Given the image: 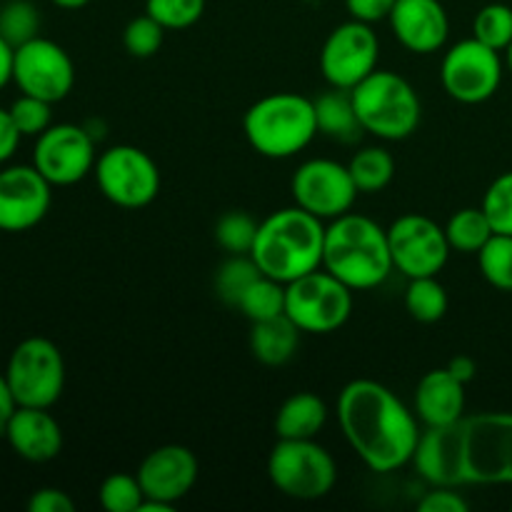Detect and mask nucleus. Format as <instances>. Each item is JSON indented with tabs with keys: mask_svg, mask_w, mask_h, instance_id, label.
Segmentation results:
<instances>
[{
	"mask_svg": "<svg viewBox=\"0 0 512 512\" xmlns=\"http://www.w3.org/2000/svg\"><path fill=\"white\" fill-rule=\"evenodd\" d=\"M353 183L358 193H380L388 188L395 178V158L390 150L380 148V145H370V148L358 150L348 163Z\"/></svg>",
	"mask_w": 512,
	"mask_h": 512,
	"instance_id": "393cba45",
	"label": "nucleus"
},
{
	"mask_svg": "<svg viewBox=\"0 0 512 512\" xmlns=\"http://www.w3.org/2000/svg\"><path fill=\"white\" fill-rule=\"evenodd\" d=\"M298 345L300 328L285 313L253 323V330H250V353L270 368L290 363L298 353Z\"/></svg>",
	"mask_w": 512,
	"mask_h": 512,
	"instance_id": "4be33fe9",
	"label": "nucleus"
},
{
	"mask_svg": "<svg viewBox=\"0 0 512 512\" xmlns=\"http://www.w3.org/2000/svg\"><path fill=\"white\" fill-rule=\"evenodd\" d=\"M448 370L460 380V383L468 385L470 380L475 378V373H478V363H475L470 355H455V358L448 363Z\"/></svg>",
	"mask_w": 512,
	"mask_h": 512,
	"instance_id": "37998d69",
	"label": "nucleus"
},
{
	"mask_svg": "<svg viewBox=\"0 0 512 512\" xmlns=\"http://www.w3.org/2000/svg\"><path fill=\"white\" fill-rule=\"evenodd\" d=\"M50 105L48 100L43 98H35V95H25L20 93V98L13 100L10 105V118H13L15 128L23 138H38L40 133L53 125V113H50Z\"/></svg>",
	"mask_w": 512,
	"mask_h": 512,
	"instance_id": "c9c22d12",
	"label": "nucleus"
},
{
	"mask_svg": "<svg viewBox=\"0 0 512 512\" xmlns=\"http://www.w3.org/2000/svg\"><path fill=\"white\" fill-rule=\"evenodd\" d=\"M413 465L430 485H512V413L463 415L420 433Z\"/></svg>",
	"mask_w": 512,
	"mask_h": 512,
	"instance_id": "f257e3e1",
	"label": "nucleus"
},
{
	"mask_svg": "<svg viewBox=\"0 0 512 512\" xmlns=\"http://www.w3.org/2000/svg\"><path fill=\"white\" fill-rule=\"evenodd\" d=\"M13 83L20 93L35 95L48 103H60L75 85L73 58L55 40L38 38L15 48Z\"/></svg>",
	"mask_w": 512,
	"mask_h": 512,
	"instance_id": "dca6fc26",
	"label": "nucleus"
},
{
	"mask_svg": "<svg viewBox=\"0 0 512 512\" xmlns=\"http://www.w3.org/2000/svg\"><path fill=\"white\" fill-rule=\"evenodd\" d=\"M290 193L298 208L320 220H335L350 213L360 195L348 165L330 158H310L300 163L290 180Z\"/></svg>",
	"mask_w": 512,
	"mask_h": 512,
	"instance_id": "4468645a",
	"label": "nucleus"
},
{
	"mask_svg": "<svg viewBox=\"0 0 512 512\" xmlns=\"http://www.w3.org/2000/svg\"><path fill=\"white\" fill-rule=\"evenodd\" d=\"M355 113L365 133L378 140H405L418 130L423 105L418 93L403 75L393 70H375L353 90Z\"/></svg>",
	"mask_w": 512,
	"mask_h": 512,
	"instance_id": "423d86ee",
	"label": "nucleus"
},
{
	"mask_svg": "<svg viewBox=\"0 0 512 512\" xmlns=\"http://www.w3.org/2000/svg\"><path fill=\"white\" fill-rule=\"evenodd\" d=\"M415 415L425 428H443L465 415V383L448 368L430 370L415 388Z\"/></svg>",
	"mask_w": 512,
	"mask_h": 512,
	"instance_id": "412c9836",
	"label": "nucleus"
},
{
	"mask_svg": "<svg viewBox=\"0 0 512 512\" xmlns=\"http://www.w3.org/2000/svg\"><path fill=\"white\" fill-rule=\"evenodd\" d=\"M0 233H3V230H0Z\"/></svg>",
	"mask_w": 512,
	"mask_h": 512,
	"instance_id": "09e8293b",
	"label": "nucleus"
},
{
	"mask_svg": "<svg viewBox=\"0 0 512 512\" xmlns=\"http://www.w3.org/2000/svg\"><path fill=\"white\" fill-rule=\"evenodd\" d=\"M98 500L103 510L108 512H138L140 503L145 500V493L138 475L113 473L100 483Z\"/></svg>",
	"mask_w": 512,
	"mask_h": 512,
	"instance_id": "72a5a7b5",
	"label": "nucleus"
},
{
	"mask_svg": "<svg viewBox=\"0 0 512 512\" xmlns=\"http://www.w3.org/2000/svg\"><path fill=\"white\" fill-rule=\"evenodd\" d=\"M323 268L353 293L378 288L395 270L388 230L358 213L330 220V225H325Z\"/></svg>",
	"mask_w": 512,
	"mask_h": 512,
	"instance_id": "20e7f679",
	"label": "nucleus"
},
{
	"mask_svg": "<svg viewBox=\"0 0 512 512\" xmlns=\"http://www.w3.org/2000/svg\"><path fill=\"white\" fill-rule=\"evenodd\" d=\"M405 310L418 323H438L448 313V290L438 280V275L413 278L405 290Z\"/></svg>",
	"mask_w": 512,
	"mask_h": 512,
	"instance_id": "bb28decb",
	"label": "nucleus"
},
{
	"mask_svg": "<svg viewBox=\"0 0 512 512\" xmlns=\"http://www.w3.org/2000/svg\"><path fill=\"white\" fill-rule=\"evenodd\" d=\"M40 30V10L30 0H8L0 8V35L8 40L13 48L38 38Z\"/></svg>",
	"mask_w": 512,
	"mask_h": 512,
	"instance_id": "473e14b6",
	"label": "nucleus"
},
{
	"mask_svg": "<svg viewBox=\"0 0 512 512\" xmlns=\"http://www.w3.org/2000/svg\"><path fill=\"white\" fill-rule=\"evenodd\" d=\"M20 138H23V135L15 128L13 118H10V110L0 108V165H5L13 158L15 150H18L20 145Z\"/></svg>",
	"mask_w": 512,
	"mask_h": 512,
	"instance_id": "79ce46f5",
	"label": "nucleus"
},
{
	"mask_svg": "<svg viewBox=\"0 0 512 512\" xmlns=\"http://www.w3.org/2000/svg\"><path fill=\"white\" fill-rule=\"evenodd\" d=\"M473 38L488 48L505 53L512 43V8L505 3H488L478 10L473 20Z\"/></svg>",
	"mask_w": 512,
	"mask_h": 512,
	"instance_id": "2f4dec72",
	"label": "nucleus"
},
{
	"mask_svg": "<svg viewBox=\"0 0 512 512\" xmlns=\"http://www.w3.org/2000/svg\"><path fill=\"white\" fill-rule=\"evenodd\" d=\"M145 13L165 30H185L203 18L205 0H145Z\"/></svg>",
	"mask_w": 512,
	"mask_h": 512,
	"instance_id": "f704fd0d",
	"label": "nucleus"
},
{
	"mask_svg": "<svg viewBox=\"0 0 512 512\" xmlns=\"http://www.w3.org/2000/svg\"><path fill=\"white\" fill-rule=\"evenodd\" d=\"M395 0H345V10L353 20L360 23H380V20H388L393 13Z\"/></svg>",
	"mask_w": 512,
	"mask_h": 512,
	"instance_id": "ea45409f",
	"label": "nucleus"
},
{
	"mask_svg": "<svg viewBox=\"0 0 512 512\" xmlns=\"http://www.w3.org/2000/svg\"><path fill=\"white\" fill-rule=\"evenodd\" d=\"M388 23L395 40L410 53H438L448 43L450 18L440 0H395Z\"/></svg>",
	"mask_w": 512,
	"mask_h": 512,
	"instance_id": "6ab92c4d",
	"label": "nucleus"
},
{
	"mask_svg": "<svg viewBox=\"0 0 512 512\" xmlns=\"http://www.w3.org/2000/svg\"><path fill=\"white\" fill-rule=\"evenodd\" d=\"M5 380L23 408H53L65 388V360L48 338H25L5 365Z\"/></svg>",
	"mask_w": 512,
	"mask_h": 512,
	"instance_id": "6e6552de",
	"label": "nucleus"
},
{
	"mask_svg": "<svg viewBox=\"0 0 512 512\" xmlns=\"http://www.w3.org/2000/svg\"><path fill=\"white\" fill-rule=\"evenodd\" d=\"M13 58H15V48L3 38V35H0V90H3L8 83H13Z\"/></svg>",
	"mask_w": 512,
	"mask_h": 512,
	"instance_id": "c03bdc74",
	"label": "nucleus"
},
{
	"mask_svg": "<svg viewBox=\"0 0 512 512\" xmlns=\"http://www.w3.org/2000/svg\"><path fill=\"white\" fill-rule=\"evenodd\" d=\"M95 138L88 128L73 123L50 125L35 138L33 165L50 185H75L95 168Z\"/></svg>",
	"mask_w": 512,
	"mask_h": 512,
	"instance_id": "2eb2a0df",
	"label": "nucleus"
},
{
	"mask_svg": "<svg viewBox=\"0 0 512 512\" xmlns=\"http://www.w3.org/2000/svg\"><path fill=\"white\" fill-rule=\"evenodd\" d=\"M445 235H448L450 250L478 255L480 248L493 238L495 230L483 208H463L450 215L445 223Z\"/></svg>",
	"mask_w": 512,
	"mask_h": 512,
	"instance_id": "a878e982",
	"label": "nucleus"
},
{
	"mask_svg": "<svg viewBox=\"0 0 512 512\" xmlns=\"http://www.w3.org/2000/svg\"><path fill=\"white\" fill-rule=\"evenodd\" d=\"M328 420V405L315 393H295L275 413L278 440H313Z\"/></svg>",
	"mask_w": 512,
	"mask_h": 512,
	"instance_id": "5701e85b",
	"label": "nucleus"
},
{
	"mask_svg": "<svg viewBox=\"0 0 512 512\" xmlns=\"http://www.w3.org/2000/svg\"><path fill=\"white\" fill-rule=\"evenodd\" d=\"M30 512H73L75 503L65 490L60 488H40L30 495Z\"/></svg>",
	"mask_w": 512,
	"mask_h": 512,
	"instance_id": "a19ab883",
	"label": "nucleus"
},
{
	"mask_svg": "<svg viewBox=\"0 0 512 512\" xmlns=\"http://www.w3.org/2000/svg\"><path fill=\"white\" fill-rule=\"evenodd\" d=\"M393 268L405 278H428L445 268L450 255L445 225L420 213H405L388 228Z\"/></svg>",
	"mask_w": 512,
	"mask_h": 512,
	"instance_id": "ddd939ff",
	"label": "nucleus"
},
{
	"mask_svg": "<svg viewBox=\"0 0 512 512\" xmlns=\"http://www.w3.org/2000/svg\"><path fill=\"white\" fill-rule=\"evenodd\" d=\"M380 38L373 25L350 18L330 30L320 50V73L330 88L353 90L378 70Z\"/></svg>",
	"mask_w": 512,
	"mask_h": 512,
	"instance_id": "f8f14e48",
	"label": "nucleus"
},
{
	"mask_svg": "<svg viewBox=\"0 0 512 512\" xmlns=\"http://www.w3.org/2000/svg\"><path fill=\"white\" fill-rule=\"evenodd\" d=\"M258 220L245 210H228L215 223V240L230 255H250L258 235Z\"/></svg>",
	"mask_w": 512,
	"mask_h": 512,
	"instance_id": "7c9ffc66",
	"label": "nucleus"
},
{
	"mask_svg": "<svg viewBox=\"0 0 512 512\" xmlns=\"http://www.w3.org/2000/svg\"><path fill=\"white\" fill-rule=\"evenodd\" d=\"M48 410L50 408L18 405L3 430L13 453L28 463H48L58 458L63 450V430Z\"/></svg>",
	"mask_w": 512,
	"mask_h": 512,
	"instance_id": "aec40b11",
	"label": "nucleus"
},
{
	"mask_svg": "<svg viewBox=\"0 0 512 512\" xmlns=\"http://www.w3.org/2000/svg\"><path fill=\"white\" fill-rule=\"evenodd\" d=\"M235 310L243 313L250 323L275 318V315L285 313V285L273 280L270 275L260 273L258 278L248 285V290H245L243 298L238 300Z\"/></svg>",
	"mask_w": 512,
	"mask_h": 512,
	"instance_id": "cd10ccee",
	"label": "nucleus"
},
{
	"mask_svg": "<svg viewBox=\"0 0 512 512\" xmlns=\"http://www.w3.org/2000/svg\"><path fill=\"white\" fill-rule=\"evenodd\" d=\"M323 245L325 220L293 205L260 220L250 258L258 263L260 273L288 285L323 268Z\"/></svg>",
	"mask_w": 512,
	"mask_h": 512,
	"instance_id": "7ed1b4c3",
	"label": "nucleus"
},
{
	"mask_svg": "<svg viewBox=\"0 0 512 512\" xmlns=\"http://www.w3.org/2000/svg\"><path fill=\"white\" fill-rule=\"evenodd\" d=\"M268 478L293 500H320L338 483L335 458L313 440H278L270 450Z\"/></svg>",
	"mask_w": 512,
	"mask_h": 512,
	"instance_id": "0eeeda50",
	"label": "nucleus"
},
{
	"mask_svg": "<svg viewBox=\"0 0 512 512\" xmlns=\"http://www.w3.org/2000/svg\"><path fill=\"white\" fill-rule=\"evenodd\" d=\"M480 208L485 210L495 233L512 235V170L498 175L488 185Z\"/></svg>",
	"mask_w": 512,
	"mask_h": 512,
	"instance_id": "4c0bfd02",
	"label": "nucleus"
},
{
	"mask_svg": "<svg viewBox=\"0 0 512 512\" xmlns=\"http://www.w3.org/2000/svg\"><path fill=\"white\" fill-rule=\"evenodd\" d=\"M53 185L35 165H8L0 170V230L25 233L43 223L53 203Z\"/></svg>",
	"mask_w": 512,
	"mask_h": 512,
	"instance_id": "f3484780",
	"label": "nucleus"
},
{
	"mask_svg": "<svg viewBox=\"0 0 512 512\" xmlns=\"http://www.w3.org/2000/svg\"><path fill=\"white\" fill-rule=\"evenodd\" d=\"M50 3L58 5V8H63V10H78V8H85L90 0H50Z\"/></svg>",
	"mask_w": 512,
	"mask_h": 512,
	"instance_id": "49530a36",
	"label": "nucleus"
},
{
	"mask_svg": "<svg viewBox=\"0 0 512 512\" xmlns=\"http://www.w3.org/2000/svg\"><path fill=\"white\" fill-rule=\"evenodd\" d=\"M353 313V290L325 268L285 285V315L300 333L328 335L343 328Z\"/></svg>",
	"mask_w": 512,
	"mask_h": 512,
	"instance_id": "1a4fd4ad",
	"label": "nucleus"
},
{
	"mask_svg": "<svg viewBox=\"0 0 512 512\" xmlns=\"http://www.w3.org/2000/svg\"><path fill=\"white\" fill-rule=\"evenodd\" d=\"M505 63H508V70L512 73V43L508 45V50H505Z\"/></svg>",
	"mask_w": 512,
	"mask_h": 512,
	"instance_id": "de8ad7c7",
	"label": "nucleus"
},
{
	"mask_svg": "<svg viewBox=\"0 0 512 512\" xmlns=\"http://www.w3.org/2000/svg\"><path fill=\"white\" fill-rule=\"evenodd\" d=\"M260 275L258 263L250 255H230L215 273V293L225 305L235 308L248 285Z\"/></svg>",
	"mask_w": 512,
	"mask_h": 512,
	"instance_id": "c85d7f7f",
	"label": "nucleus"
},
{
	"mask_svg": "<svg viewBox=\"0 0 512 512\" xmlns=\"http://www.w3.org/2000/svg\"><path fill=\"white\" fill-rule=\"evenodd\" d=\"M165 28L148 13L130 20L123 30V45L133 58H153L163 48Z\"/></svg>",
	"mask_w": 512,
	"mask_h": 512,
	"instance_id": "e433bc0d",
	"label": "nucleus"
},
{
	"mask_svg": "<svg viewBox=\"0 0 512 512\" xmlns=\"http://www.w3.org/2000/svg\"><path fill=\"white\" fill-rule=\"evenodd\" d=\"M503 58L478 38H465L445 53L440 83L445 93L465 105H480L498 93L503 83Z\"/></svg>",
	"mask_w": 512,
	"mask_h": 512,
	"instance_id": "9b49d317",
	"label": "nucleus"
},
{
	"mask_svg": "<svg viewBox=\"0 0 512 512\" xmlns=\"http://www.w3.org/2000/svg\"><path fill=\"white\" fill-rule=\"evenodd\" d=\"M15 408H18V403H15L13 393H10V385L8 380H5V373H0V433H3L5 425H8L10 415L15 413Z\"/></svg>",
	"mask_w": 512,
	"mask_h": 512,
	"instance_id": "a18cd8bd",
	"label": "nucleus"
},
{
	"mask_svg": "<svg viewBox=\"0 0 512 512\" xmlns=\"http://www.w3.org/2000/svg\"><path fill=\"white\" fill-rule=\"evenodd\" d=\"M338 423L353 453L373 473H395L413 463L418 415L378 380H350L340 390Z\"/></svg>",
	"mask_w": 512,
	"mask_h": 512,
	"instance_id": "f03ea898",
	"label": "nucleus"
},
{
	"mask_svg": "<svg viewBox=\"0 0 512 512\" xmlns=\"http://www.w3.org/2000/svg\"><path fill=\"white\" fill-rule=\"evenodd\" d=\"M243 133L250 148L263 158H293L318 135L313 100L298 93L265 95L245 110Z\"/></svg>",
	"mask_w": 512,
	"mask_h": 512,
	"instance_id": "39448f33",
	"label": "nucleus"
},
{
	"mask_svg": "<svg viewBox=\"0 0 512 512\" xmlns=\"http://www.w3.org/2000/svg\"><path fill=\"white\" fill-rule=\"evenodd\" d=\"M93 173L100 193L118 208H145L160 193L158 163L135 145H113L100 153Z\"/></svg>",
	"mask_w": 512,
	"mask_h": 512,
	"instance_id": "9d476101",
	"label": "nucleus"
},
{
	"mask_svg": "<svg viewBox=\"0 0 512 512\" xmlns=\"http://www.w3.org/2000/svg\"><path fill=\"white\" fill-rule=\"evenodd\" d=\"M198 458L185 445H160L150 450L138 468L145 498L178 505L198 483Z\"/></svg>",
	"mask_w": 512,
	"mask_h": 512,
	"instance_id": "a211bd4d",
	"label": "nucleus"
},
{
	"mask_svg": "<svg viewBox=\"0 0 512 512\" xmlns=\"http://www.w3.org/2000/svg\"><path fill=\"white\" fill-rule=\"evenodd\" d=\"M420 512H468L470 505L458 488H448V485H433V490L418 500Z\"/></svg>",
	"mask_w": 512,
	"mask_h": 512,
	"instance_id": "58836bf2",
	"label": "nucleus"
},
{
	"mask_svg": "<svg viewBox=\"0 0 512 512\" xmlns=\"http://www.w3.org/2000/svg\"><path fill=\"white\" fill-rule=\"evenodd\" d=\"M478 265L483 278L493 288L503 290V293H512V235L495 233L480 248Z\"/></svg>",
	"mask_w": 512,
	"mask_h": 512,
	"instance_id": "c756f323",
	"label": "nucleus"
},
{
	"mask_svg": "<svg viewBox=\"0 0 512 512\" xmlns=\"http://www.w3.org/2000/svg\"><path fill=\"white\" fill-rule=\"evenodd\" d=\"M318 135L338 143H355L365 133L355 113L353 93L343 88H330L313 100Z\"/></svg>",
	"mask_w": 512,
	"mask_h": 512,
	"instance_id": "b1692460",
	"label": "nucleus"
}]
</instances>
